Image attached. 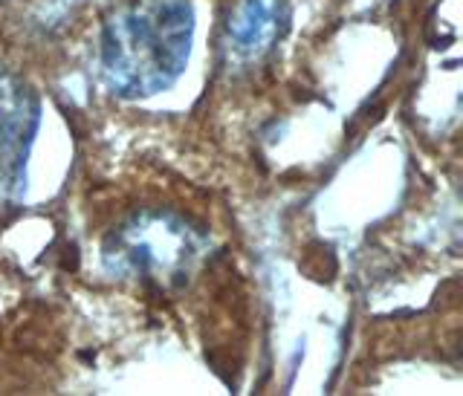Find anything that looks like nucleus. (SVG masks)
I'll use <instances>...</instances> for the list:
<instances>
[{
    "mask_svg": "<svg viewBox=\"0 0 463 396\" xmlns=\"http://www.w3.org/2000/svg\"><path fill=\"white\" fill-rule=\"evenodd\" d=\"M192 0H130L101 26V76L122 99H151L183 76L192 55Z\"/></svg>",
    "mask_w": 463,
    "mask_h": 396,
    "instance_id": "f257e3e1",
    "label": "nucleus"
},
{
    "mask_svg": "<svg viewBox=\"0 0 463 396\" xmlns=\"http://www.w3.org/2000/svg\"><path fill=\"white\" fill-rule=\"evenodd\" d=\"M206 252V234L183 214L168 209H142L116 226L101 260L116 281L139 284L148 292H177L188 284Z\"/></svg>",
    "mask_w": 463,
    "mask_h": 396,
    "instance_id": "f03ea898",
    "label": "nucleus"
},
{
    "mask_svg": "<svg viewBox=\"0 0 463 396\" xmlns=\"http://www.w3.org/2000/svg\"><path fill=\"white\" fill-rule=\"evenodd\" d=\"M41 122L35 93L18 79L0 76V209L26 188V156Z\"/></svg>",
    "mask_w": 463,
    "mask_h": 396,
    "instance_id": "7ed1b4c3",
    "label": "nucleus"
},
{
    "mask_svg": "<svg viewBox=\"0 0 463 396\" xmlns=\"http://www.w3.org/2000/svg\"><path fill=\"white\" fill-rule=\"evenodd\" d=\"M287 26V0H238L226 18L223 47L238 61L264 58Z\"/></svg>",
    "mask_w": 463,
    "mask_h": 396,
    "instance_id": "20e7f679",
    "label": "nucleus"
}]
</instances>
